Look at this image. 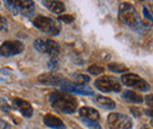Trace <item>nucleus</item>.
Here are the masks:
<instances>
[{"mask_svg":"<svg viewBox=\"0 0 153 129\" xmlns=\"http://www.w3.org/2000/svg\"><path fill=\"white\" fill-rule=\"evenodd\" d=\"M48 100L56 109L62 111L65 114L76 113V107H78V102H76V97L65 92L51 93L48 96Z\"/></svg>","mask_w":153,"mask_h":129,"instance_id":"f257e3e1","label":"nucleus"},{"mask_svg":"<svg viewBox=\"0 0 153 129\" xmlns=\"http://www.w3.org/2000/svg\"><path fill=\"white\" fill-rule=\"evenodd\" d=\"M118 18L120 20V22H123L124 25L135 29L137 32L143 31V28H144V24L141 22V20H140L138 13H137V10L134 8L132 4L121 2L119 5Z\"/></svg>","mask_w":153,"mask_h":129,"instance_id":"f03ea898","label":"nucleus"},{"mask_svg":"<svg viewBox=\"0 0 153 129\" xmlns=\"http://www.w3.org/2000/svg\"><path fill=\"white\" fill-rule=\"evenodd\" d=\"M38 82L42 85H47V86H54L58 88H61L62 92L67 91V92H73L76 86H74L72 82H70L67 79L53 73H46L41 74L38 76Z\"/></svg>","mask_w":153,"mask_h":129,"instance_id":"7ed1b4c3","label":"nucleus"},{"mask_svg":"<svg viewBox=\"0 0 153 129\" xmlns=\"http://www.w3.org/2000/svg\"><path fill=\"white\" fill-rule=\"evenodd\" d=\"M33 25L41 32L53 35V37L58 35L61 29L60 22H58V20L51 19L48 17H44V15H38L33 19Z\"/></svg>","mask_w":153,"mask_h":129,"instance_id":"20e7f679","label":"nucleus"},{"mask_svg":"<svg viewBox=\"0 0 153 129\" xmlns=\"http://www.w3.org/2000/svg\"><path fill=\"white\" fill-rule=\"evenodd\" d=\"M94 85L99 91L104 93L120 92L121 91V83L114 76H107V75L100 76L99 79L96 80Z\"/></svg>","mask_w":153,"mask_h":129,"instance_id":"39448f33","label":"nucleus"},{"mask_svg":"<svg viewBox=\"0 0 153 129\" xmlns=\"http://www.w3.org/2000/svg\"><path fill=\"white\" fill-rule=\"evenodd\" d=\"M33 46L38 52L48 54L51 57H57L60 53V46L51 39H38L34 41Z\"/></svg>","mask_w":153,"mask_h":129,"instance_id":"423d86ee","label":"nucleus"},{"mask_svg":"<svg viewBox=\"0 0 153 129\" xmlns=\"http://www.w3.org/2000/svg\"><path fill=\"white\" fill-rule=\"evenodd\" d=\"M107 123L110 129H133V123L130 116L125 114L112 113L107 117Z\"/></svg>","mask_w":153,"mask_h":129,"instance_id":"0eeeda50","label":"nucleus"},{"mask_svg":"<svg viewBox=\"0 0 153 129\" xmlns=\"http://www.w3.org/2000/svg\"><path fill=\"white\" fill-rule=\"evenodd\" d=\"M121 82L127 87H134L135 89H139L143 92H147L150 89V85L147 83V81H145L137 74H124L121 76Z\"/></svg>","mask_w":153,"mask_h":129,"instance_id":"6e6552de","label":"nucleus"},{"mask_svg":"<svg viewBox=\"0 0 153 129\" xmlns=\"http://www.w3.org/2000/svg\"><path fill=\"white\" fill-rule=\"evenodd\" d=\"M25 49V45L19 40H7L0 46V55L13 56L20 54Z\"/></svg>","mask_w":153,"mask_h":129,"instance_id":"1a4fd4ad","label":"nucleus"},{"mask_svg":"<svg viewBox=\"0 0 153 129\" xmlns=\"http://www.w3.org/2000/svg\"><path fill=\"white\" fill-rule=\"evenodd\" d=\"M12 106H13L14 109L20 111V114L24 115L27 119H30L33 115V108H32L31 103L25 101V100H22V99H20V97H14L12 100Z\"/></svg>","mask_w":153,"mask_h":129,"instance_id":"9d476101","label":"nucleus"},{"mask_svg":"<svg viewBox=\"0 0 153 129\" xmlns=\"http://www.w3.org/2000/svg\"><path fill=\"white\" fill-rule=\"evenodd\" d=\"M16 5L18 7V11L26 17H30L32 15V13H34V2L32 0H17Z\"/></svg>","mask_w":153,"mask_h":129,"instance_id":"9b49d317","label":"nucleus"},{"mask_svg":"<svg viewBox=\"0 0 153 129\" xmlns=\"http://www.w3.org/2000/svg\"><path fill=\"white\" fill-rule=\"evenodd\" d=\"M79 115L81 116L82 120H88V121H98L100 115H99V111L94 109V108H91V107H81L80 111H79Z\"/></svg>","mask_w":153,"mask_h":129,"instance_id":"f8f14e48","label":"nucleus"},{"mask_svg":"<svg viewBox=\"0 0 153 129\" xmlns=\"http://www.w3.org/2000/svg\"><path fill=\"white\" fill-rule=\"evenodd\" d=\"M44 123L50 127V128H53V129H65V125L64 122L52 114H46L44 116Z\"/></svg>","mask_w":153,"mask_h":129,"instance_id":"ddd939ff","label":"nucleus"},{"mask_svg":"<svg viewBox=\"0 0 153 129\" xmlns=\"http://www.w3.org/2000/svg\"><path fill=\"white\" fill-rule=\"evenodd\" d=\"M42 5L45 7H47L51 12L57 13V14L65 12V5L62 1H59V0H44Z\"/></svg>","mask_w":153,"mask_h":129,"instance_id":"4468645a","label":"nucleus"},{"mask_svg":"<svg viewBox=\"0 0 153 129\" xmlns=\"http://www.w3.org/2000/svg\"><path fill=\"white\" fill-rule=\"evenodd\" d=\"M94 102H96L98 106L105 108V109H113L115 108V102L110 99V97H106V96H101V95H98L94 97Z\"/></svg>","mask_w":153,"mask_h":129,"instance_id":"2eb2a0df","label":"nucleus"},{"mask_svg":"<svg viewBox=\"0 0 153 129\" xmlns=\"http://www.w3.org/2000/svg\"><path fill=\"white\" fill-rule=\"evenodd\" d=\"M123 97H124V100H126L128 102H133V103H141L144 101L143 96L133 91H125L123 93Z\"/></svg>","mask_w":153,"mask_h":129,"instance_id":"dca6fc26","label":"nucleus"},{"mask_svg":"<svg viewBox=\"0 0 153 129\" xmlns=\"http://www.w3.org/2000/svg\"><path fill=\"white\" fill-rule=\"evenodd\" d=\"M90 76L88 75H85V74H76L73 76V85L76 87H82L84 85L90 82Z\"/></svg>","mask_w":153,"mask_h":129,"instance_id":"f3484780","label":"nucleus"},{"mask_svg":"<svg viewBox=\"0 0 153 129\" xmlns=\"http://www.w3.org/2000/svg\"><path fill=\"white\" fill-rule=\"evenodd\" d=\"M108 68L110 71L112 72H115V73H123V72H126L127 71V67L123 63H117V62H113V63H110L108 65Z\"/></svg>","mask_w":153,"mask_h":129,"instance_id":"a211bd4d","label":"nucleus"},{"mask_svg":"<svg viewBox=\"0 0 153 129\" xmlns=\"http://www.w3.org/2000/svg\"><path fill=\"white\" fill-rule=\"evenodd\" d=\"M5 6L8 8V11H10L13 15H17V14H18L19 11H18V7H17L14 0H7V1H5Z\"/></svg>","mask_w":153,"mask_h":129,"instance_id":"6ab92c4d","label":"nucleus"},{"mask_svg":"<svg viewBox=\"0 0 153 129\" xmlns=\"http://www.w3.org/2000/svg\"><path fill=\"white\" fill-rule=\"evenodd\" d=\"M90 73L92 74V75H99V74H101L105 69L101 67V66H98V65H92V66H90L88 67V69H87Z\"/></svg>","mask_w":153,"mask_h":129,"instance_id":"aec40b11","label":"nucleus"},{"mask_svg":"<svg viewBox=\"0 0 153 129\" xmlns=\"http://www.w3.org/2000/svg\"><path fill=\"white\" fill-rule=\"evenodd\" d=\"M58 20L59 21H62L65 24H71V22L74 21V17L73 15H70V14H62V15H60L58 18Z\"/></svg>","mask_w":153,"mask_h":129,"instance_id":"412c9836","label":"nucleus"},{"mask_svg":"<svg viewBox=\"0 0 153 129\" xmlns=\"http://www.w3.org/2000/svg\"><path fill=\"white\" fill-rule=\"evenodd\" d=\"M82 122L88 127L90 129H101L100 125L97 123L96 121H88V120H82Z\"/></svg>","mask_w":153,"mask_h":129,"instance_id":"4be33fe9","label":"nucleus"},{"mask_svg":"<svg viewBox=\"0 0 153 129\" xmlns=\"http://www.w3.org/2000/svg\"><path fill=\"white\" fill-rule=\"evenodd\" d=\"M0 109L4 111H11V106L8 105V102L4 99V97H0Z\"/></svg>","mask_w":153,"mask_h":129,"instance_id":"5701e85b","label":"nucleus"},{"mask_svg":"<svg viewBox=\"0 0 153 129\" xmlns=\"http://www.w3.org/2000/svg\"><path fill=\"white\" fill-rule=\"evenodd\" d=\"M48 68H50L51 71H56V69H58L57 57H51V60H50V62H48Z\"/></svg>","mask_w":153,"mask_h":129,"instance_id":"b1692460","label":"nucleus"},{"mask_svg":"<svg viewBox=\"0 0 153 129\" xmlns=\"http://www.w3.org/2000/svg\"><path fill=\"white\" fill-rule=\"evenodd\" d=\"M10 125L6 122V121H4V120H0V129H10Z\"/></svg>","mask_w":153,"mask_h":129,"instance_id":"393cba45","label":"nucleus"},{"mask_svg":"<svg viewBox=\"0 0 153 129\" xmlns=\"http://www.w3.org/2000/svg\"><path fill=\"white\" fill-rule=\"evenodd\" d=\"M5 27H7V20L0 15V28H5Z\"/></svg>","mask_w":153,"mask_h":129,"instance_id":"a878e982","label":"nucleus"},{"mask_svg":"<svg viewBox=\"0 0 153 129\" xmlns=\"http://www.w3.org/2000/svg\"><path fill=\"white\" fill-rule=\"evenodd\" d=\"M146 103H147V106H149L150 108H152L153 102H152V95H151V94H150L149 96H146Z\"/></svg>","mask_w":153,"mask_h":129,"instance_id":"bb28decb","label":"nucleus"},{"mask_svg":"<svg viewBox=\"0 0 153 129\" xmlns=\"http://www.w3.org/2000/svg\"><path fill=\"white\" fill-rule=\"evenodd\" d=\"M144 13H145V17H146V18H149L150 21H152V15H151V13L146 10V7H144Z\"/></svg>","mask_w":153,"mask_h":129,"instance_id":"cd10ccee","label":"nucleus"},{"mask_svg":"<svg viewBox=\"0 0 153 129\" xmlns=\"http://www.w3.org/2000/svg\"><path fill=\"white\" fill-rule=\"evenodd\" d=\"M1 29H2V28H0V31H1Z\"/></svg>","mask_w":153,"mask_h":129,"instance_id":"c85d7f7f","label":"nucleus"},{"mask_svg":"<svg viewBox=\"0 0 153 129\" xmlns=\"http://www.w3.org/2000/svg\"><path fill=\"white\" fill-rule=\"evenodd\" d=\"M145 129H147V128H145Z\"/></svg>","mask_w":153,"mask_h":129,"instance_id":"c756f323","label":"nucleus"}]
</instances>
